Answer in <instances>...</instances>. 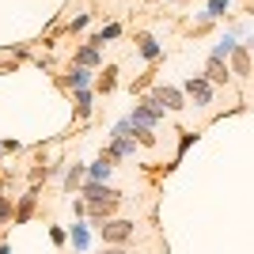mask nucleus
I'll return each instance as SVG.
<instances>
[{
  "label": "nucleus",
  "instance_id": "nucleus-26",
  "mask_svg": "<svg viewBox=\"0 0 254 254\" xmlns=\"http://www.w3.org/2000/svg\"><path fill=\"white\" fill-rule=\"evenodd\" d=\"M148 4H156V0H148Z\"/></svg>",
  "mask_w": 254,
  "mask_h": 254
},
{
  "label": "nucleus",
  "instance_id": "nucleus-13",
  "mask_svg": "<svg viewBox=\"0 0 254 254\" xmlns=\"http://www.w3.org/2000/svg\"><path fill=\"white\" fill-rule=\"evenodd\" d=\"M84 175H87L84 163H72V171L64 175V190H68V193H80V179H84Z\"/></svg>",
  "mask_w": 254,
  "mask_h": 254
},
{
  "label": "nucleus",
  "instance_id": "nucleus-3",
  "mask_svg": "<svg viewBox=\"0 0 254 254\" xmlns=\"http://www.w3.org/2000/svg\"><path fill=\"white\" fill-rule=\"evenodd\" d=\"M182 99H186L182 87H156V91H152V103L163 106V110H182V106H186Z\"/></svg>",
  "mask_w": 254,
  "mask_h": 254
},
{
  "label": "nucleus",
  "instance_id": "nucleus-7",
  "mask_svg": "<svg viewBox=\"0 0 254 254\" xmlns=\"http://www.w3.org/2000/svg\"><path fill=\"white\" fill-rule=\"evenodd\" d=\"M133 148H137V140L133 137H114V144L103 152L106 159H126V156H133Z\"/></svg>",
  "mask_w": 254,
  "mask_h": 254
},
{
  "label": "nucleus",
  "instance_id": "nucleus-23",
  "mask_svg": "<svg viewBox=\"0 0 254 254\" xmlns=\"http://www.w3.org/2000/svg\"><path fill=\"white\" fill-rule=\"evenodd\" d=\"M0 254H11V247H8V243H4V239H0Z\"/></svg>",
  "mask_w": 254,
  "mask_h": 254
},
{
  "label": "nucleus",
  "instance_id": "nucleus-12",
  "mask_svg": "<svg viewBox=\"0 0 254 254\" xmlns=\"http://www.w3.org/2000/svg\"><path fill=\"white\" fill-rule=\"evenodd\" d=\"M76 64H80V68H95L99 64V46L91 42V46H84V50H76Z\"/></svg>",
  "mask_w": 254,
  "mask_h": 254
},
{
  "label": "nucleus",
  "instance_id": "nucleus-9",
  "mask_svg": "<svg viewBox=\"0 0 254 254\" xmlns=\"http://www.w3.org/2000/svg\"><path fill=\"white\" fill-rule=\"evenodd\" d=\"M87 84H91V68H80V64H76L72 76H64V87H72V91H87Z\"/></svg>",
  "mask_w": 254,
  "mask_h": 254
},
{
  "label": "nucleus",
  "instance_id": "nucleus-18",
  "mask_svg": "<svg viewBox=\"0 0 254 254\" xmlns=\"http://www.w3.org/2000/svg\"><path fill=\"white\" fill-rule=\"evenodd\" d=\"M114 84H118V68H103V80H99V87H103V91H114Z\"/></svg>",
  "mask_w": 254,
  "mask_h": 254
},
{
  "label": "nucleus",
  "instance_id": "nucleus-22",
  "mask_svg": "<svg viewBox=\"0 0 254 254\" xmlns=\"http://www.w3.org/2000/svg\"><path fill=\"white\" fill-rule=\"evenodd\" d=\"M103 254H129V251H122V247H106Z\"/></svg>",
  "mask_w": 254,
  "mask_h": 254
},
{
  "label": "nucleus",
  "instance_id": "nucleus-1",
  "mask_svg": "<svg viewBox=\"0 0 254 254\" xmlns=\"http://www.w3.org/2000/svg\"><path fill=\"white\" fill-rule=\"evenodd\" d=\"M95 228H99V235H103L106 247H122V243H129V239L137 235V224H133V220H118V216L95 224Z\"/></svg>",
  "mask_w": 254,
  "mask_h": 254
},
{
  "label": "nucleus",
  "instance_id": "nucleus-24",
  "mask_svg": "<svg viewBox=\"0 0 254 254\" xmlns=\"http://www.w3.org/2000/svg\"><path fill=\"white\" fill-rule=\"evenodd\" d=\"M4 190H8V182H0V197H4Z\"/></svg>",
  "mask_w": 254,
  "mask_h": 254
},
{
  "label": "nucleus",
  "instance_id": "nucleus-2",
  "mask_svg": "<svg viewBox=\"0 0 254 254\" xmlns=\"http://www.w3.org/2000/svg\"><path fill=\"white\" fill-rule=\"evenodd\" d=\"M80 193H84V201L87 205H122V193L114 190V186H106V182H95V179H87L84 186H80Z\"/></svg>",
  "mask_w": 254,
  "mask_h": 254
},
{
  "label": "nucleus",
  "instance_id": "nucleus-4",
  "mask_svg": "<svg viewBox=\"0 0 254 254\" xmlns=\"http://www.w3.org/2000/svg\"><path fill=\"white\" fill-rule=\"evenodd\" d=\"M182 91H186V95H190L197 106H209V103H212V84L205 80V76H190Z\"/></svg>",
  "mask_w": 254,
  "mask_h": 254
},
{
  "label": "nucleus",
  "instance_id": "nucleus-21",
  "mask_svg": "<svg viewBox=\"0 0 254 254\" xmlns=\"http://www.w3.org/2000/svg\"><path fill=\"white\" fill-rule=\"evenodd\" d=\"M193 140H197V133H186V137L179 140V152H186V148H190V144H193Z\"/></svg>",
  "mask_w": 254,
  "mask_h": 254
},
{
  "label": "nucleus",
  "instance_id": "nucleus-6",
  "mask_svg": "<svg viewBox=\"0 0 254 254\" xmlns=\"http://www.w3.org/2000/svg\"><path fill=\"white\" fill-rule=\"evenodd\" d=\"M205 80H209V84H228V80H232V68H228V61H220V57H209V64H205Z\"/></svg>",
  "mask_w": 254,
  "mask_h": 254
},
{
  "label": "nucleus",
  "instance_id": "nucleus-10",
  "mask_svg": "<svg viewBox=\"0 0 254 254\" xmlns=\"http://www.w3.org/2000/svg\"><path fill=\"white\" fill-rule=\"evenodd\" d=\"M110 171H114V159H95V163H91V167H87V179H95V182H106L110 179Z\"/></svg>",
  "mask_w": 254,
  "mask_h": 254
},
{
  "label": "nucleus",
  "instance_id": "nucleus-19",
  "mask_svg": "<svg viewBox=\"0 0 254 254\" xmlns=\"http://www.w3.org/2000/svg\"><path fill=\"white\" fill-rule=\"evenodd\" d=\"M50 243H53V247H64V243H68V232L53 224V228H50Z\"/></svg>",
  "mask_w": 254,
  "mask_h": 254
},
{
  "label": "nucleus",
  "instance_id": "nucleus-16",
  "mask_svg": "<svg viewBox=\"0 0 254 254\" xmlns=\"http://www.w3.org/2000/svg\"><path fill=\"white\" fill-rule=\"evenodd\" d=\"M91 114V91H76V118Z\"/></svg>",
  "mask_w": 254,
  "mask_h": 254
},
{
  "label": "nucleus",
  "instance_id": "nucleus-17",
  "mask_svg": "<svg viewBox=\"0 0 254 254\" xmlns=\"http://www.w3.org/2000/svg\"><path fill=\"white\" fill-rule=\"evenodd\" d=\"M228 4H232V0H212L209 11H205L201 19H216V15H224V11H228Z\"/></svg>",
  "mask_w": 254,
  "mask_h": 254
},
{
  "label": "nucleus",
  "instance_id": "nucleus-15",
  "mask_svg": "<svg viewBox=\"0 0 254 254\" xmlns=\"http://www.w3.org/2000/svg\"><path fill=\"white\" fill-rule=\"evenodd\" d=\"M137 42H140V53H144L148 61H152V57H159V42H156V38H152V34H140Z\"/></svg>",
  "mask_w": 254,
  "mask_h": 254
},
{
  "label": "nucleus",
  "instance_id": "nucleus-5",
  "mask_svg": "<svg viewBox=\"0 0 254 254\" xmlns=\"http://www.w3.org/2000/svg\"><path fill=\"white\" fill-rule=\"evenodd\" d=\"M34 205H38V186H31V190H27L19 201H15V224H31Z\"/></svg>",
  "mask_w": 254,
  "mask_h": 254
},
{
  "label": "nucleus",
  "instance_id": "nucleus-8",
  "mask_svg": "<svg viewBox=\"0 0 254 254\" xmlns=\"http://www.w3.org/2000/svg\"><path fill=\"white\" fill-rule=\"evenodd\" d=\"M232 72L235 76H251V50H247V46H235L232 50Z\"/></svg>",
  "mask_w": 254,
  "mask_h": 254
},
{
  "label": "nucleus",
  "instance_id": "nucleus-20",
  "mask_svg": "<svg viewBox=\"0 0 254 254\" xmlns=\"http://www.w3.org/2000/svg\"><path fill=\"white\" fill-rule=\"evenodd\" d=\"M87 19H91V15H87V11H84V15H76V19L68 23V31H84V27H87Z\"/></svg>",
  "mask_w": 254,
  "mask_h": 254
},
{
  "label": "nucleus",
  "instance_id": "nucleus-11",
  "mask_svg": "<svg viewBox=\"0 0 254 254\" xmlns=\"http://www.w3.org/2000/svg\"><path fill=\"white\" fill-rule=\"evenodd\" d=\"M87 247H91V228L87 224H72V251L84 254Z\"/></svg>",
  "mask_w": 254,
  "mask_h": 254
},
{
  "label": "nucleus",
  "instance_id": "nucleus-14",
  "mask_svg": "<svg viewBox=\"0 0 254 254\" xmlns=\"http://www.w3.org/2000/svg\"><path fill=\"white\" fill-rule=\"evenodd\" d=\"M8 224H15V205H11V197L4 193V197H0V228H8Z\"/></svg>",
  "mask_w": 254,
  "mask_h": 254
},
{
  "label": "nucleus",
  "instance_id": "nucleus-25",
  "mask_svg": "<svg viewBox=\"0 0 254 254\" xmlns=\"http://www.w3.org/2000/svg\"><path fill=\"white\" fill-rule=\"evenodd\" d=\"M0 156H4V144H0Z\"/></svg>",
  "mask_w": 254,
  "mask_h": 254
}]
</instances>
